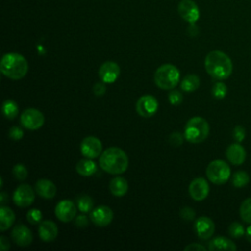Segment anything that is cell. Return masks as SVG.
Listing matches in <instances>:
<instances>
[{
	"instance_id": "6da1fadb",
	"label": "cell",
	"mask_w": 251,
	"mask_h": 251,
	"mask_svg": "<svg viewBox=\"0 0 251 251\" xmlns=\"http://www.w3.org/2000/svg\"><path fill=\"white\" fill-rule=\"evenodd\" d=\"M205 69L213 78L222 80L231 75L232 62L226 53L214 50L209 52L205 58Z\"/></svg>"
},
{
	"instance_id": "7a4b0ae2",
	"label": "cell",
	"mask_w": 251,
	"mask_h": 251,
	"mask_svg": "<svg viewBox=\"0 0 251 251\" xmlns=\"http://www.w3.org/2000/svg\"><path fill=\"white\" fill-rule=\"evenodd\" d=\"M99 165L103 171L112 175H119L127 169L128 158L123 149L109 147L100 155Z\"/></svg>"
},
{
	"instance_id": "3957f363",
	"label": "cell",
	"mask_w": 251,
	"mask_h": 251,
	"mask_svg": "<svg viewBox=\"0 0 251 251\" xmlns=\"http://www.w3.org/2000/svg\"><path fill=\"white\" fill-rule=\"evenodd\" d=\"M2 74L11 79L23 78L28 70V64L19 53H7L2 57L0 64Z\"/></svg>"
},
{
	"instance_id": "277c9868",
	"label": "cell",
	"mask_w": 251,
	"mask_h": 251,
	"mask_svg": "<svg viewBox=\"0 0 251 251\" xmlns=\"http://www.w3.org/2000/svg\"><path fill=\"white\" fill-rule=\"evenodd\" d=\"M209 131V124L204 118L193 117L185 125L184 138L191 143H200L208 137Z\"/></svg>"
},
{
	"instance_id": "5b68a950",
	"label": "cell",
	"mask_w": 251,
	"mask_h": 251,
	"mask_svg": "<svg viewBox=\"0 0 251 251\" xmlns=\"http://www.w3.org/2000/svg\"><path fill=\"white\" fill-rule=\"evenodd\" d=\"M180 74L178 69L172 64H165L160 66L154 75V81L156 85L165 90L173 89L179 82Z\"/></svg>"
},
{
	"instance_id": "8992f818",
	"label": "cell",
	"mask_w": 251,
	"mask_h": 251,
	"mask_svg": "<svg viewBox=\"0 0 251 251\" xmlns=\"http://www.w3.org/2000/svg\"><path fill=\"white\" fill-rule=\"evenodd\" d=\"M230 168L224 160H214L206 169L208 179L215 184L226 183L230 177Z\"/></svg>"
},
{
	"instance_id": "52a82bcc",
	"label": "cell",
	"mask_w": 251,
	"mask_h": 251,
	"mask_svg": "<svg viewBox=\"0 0 251 251\" xmlns=\"http://www.w3.org/2000/svg\"><path fill=\"white\" fill-rule=\"evenodd\" d=\"M21 124L26 129L35 130L43 126L44 116L39 110L34 108H28L22 113Z\"/></svg>"
},
{
	"instance_id": "ba28073f",
	"label": "cell",
	"mask_w": 251,
	"mask_h": 251,
	"mask_svg": "<svg viewBox=\"0 0 251 251\" xmlns=\"http://www.w3.org/2000/svg\"><path fill=\"white\" fill-rule=\"evenodd\" d=\"M35 194L31 186L28 184H21L19 185L13 194L14 203L22 208L28 207L34 201Z\"/></svg>"
},
{
	"instance_id": "9c48e42d",
	"label": "cell",
	"mask_w": 251,
	"mask_h": 251,
	"mask_svg": "<svg viewBox=\"0 0 251 251\" xmlns=\"http://www.w3.org/2000/svg\"><path fill=\"white\" fill-rule=\"evenodd\" d=\"M158 107V101L152 95H143L136 102V112L143 118H150L155 115Z\"/></svg>"
},
{
	"instance_id": "30bf717a",
	"label": "cell",
	"mask_w": 251,
	"mask_h": 251,
	"mask_svg": "<svg viewBox=\"0 0 251 251\" xmlns=\"http://www.w3.org/2000/svg\"><path fill=\"white\" fill-rule=\"evenodd\" d=\"M80 152L85 158L95 159L102 153V142L95 136H87L80 143Z\"/></svg>"
},
{
	"instance_id": "8fae6325",
	"label": "cell",
	"mask_w": 251,
	"mask_h": 251,
	"mask_svg": "<svg viewBox=\"0 0 251 251\" xmlns=\"http://www.w3.org/2000/svg\"><path fill=\"white\" fill-rule=\"evenodd\" d=\"M114 214L110 207L108 206H98L90 212L89 218L91 222L96 225L97 226H108L113 220Z\"/></svg>"
},
{
	"instance_id": "7c38bea8",
	"label": "cell",
	"mask_w": 251,
	"mask_h": 251,
	"mask_svg": "<svg viewBox=\"0 0 251 251\" xmlns=\"http://www.w3.org/2000/svg\"><path fill=\"white\" fill-rule=\"evenodd\" d=\"M177 11L179 16L189 24H194L199 19V9L192 0H181L178 4Z\"/></svg>"
},
{
	"instance_id": "4fadbf2b",
	"label": "cell",
	"mask_w": 251,
	"mask_h": 251,
	"mask_svg": "<svg viewBox=\"0 0 251 251\" xmlns=\"http://www.w3.org/2000/svg\"><path fill=\"white\" fill-rule=\"evenodd\" d=\"M210 191L209 183L204 177H196L194 178L188 187L189 195L195 201H202L204 200Z\"/></svg>"
},
{
	"instance_id": "5bb4252c",
	"label": "cell",
	"mask_w": 251,
	"mask_h": 251,
	"mask_svg": "<svg viewBox=\"0 0 251 251\" xmlns=\"http://www.w3.org/2000/svg\"><path fill=\"white\" fill-rule=\"evenodd\" d=\"M55 215L61 222H71L75 218L76 206L71 200H62L55 207Z\"/></svg>"
},
{
	"instance_id": "9a60e30c",
	"label": "cell",
	"mask_w": 251,
	"mask_h": 251,
	"mask_svg": "<svg viewBox=\"0 0 251 251\" xmlns=\"http://www.w3.org/2000/svg\"><path fill=\"white\" fill-rule=\"evenodd\" d=\"M194 229L200 239L206 240L212 237L215 232V224L208 217H199L194 223Z\"/></svg>"
},
{
	"instance_id": "2e32d148",
	"label": "cell",
	"mask_w": 251,
	"mask_h": 251,
	"mask_svg": "<svg viewBox=\"0 0 251 251\" xmlns=\"http://www.w3.org/2000/svg\"><path fill=\"white\" fill-rule=\"evenodd\" d=\"M99 77L105 83H113L120 75V67L117 63L107 61L103 63L98 71Z\"/></svg>"
},
{
	"instance_id": "e0dca14e",
	"label": "cell",
	"mask_w": 251,
	"mask_h": 251,
	"mask_svg": "<svg viewBox=\"0 0 251 251\" xmlns=\"http://www.w3.org/2000/svg\"><path fill=\"white\" fill-rule=\"evenodd\" d=\"M11 235L14 242L22 247L28 246L32 241V233L30 229L24 225L16 226L13 228Z\"/></svg>"
},
{
	"instance_id": "ac0fdd59",
	"label": "cell",
	"mask_w": 251,
	"mask_h": 251,
	"mask_svg": "<svg viewBox=\"0 0 251 251\" xmlns=\"http://www.w3.org/2000/svg\"><path fill=\"white\" fill-rule=\"evenodd\" d=\"M226 156L227 160L233 165H241L246 158V151L239 142L230 144L226 151Z\"/></svg>"
},
{
	"instance_id": "d6986e66",
	"label": "cell",
	"mask_w": 251,
	"mask_h": 251,
	"mask_svg": "<svg viewBox=\"0 0 251 251\" xmlns=\"http://www.w3.org/2000/svg\"><path fill=\"white\" fill-rule=\"evenodd\" d=\"M39 237L45 242L53 241L58 235L57 225L49 220L42 221L38 227Z\"/></svg>"
},
{
	"instance_id": "ffe728a7",
	"label": "cell",
	"mask_w": 251,
	"mask_h": 251,
	"mask_svg": "<svg viewBox=\"0 0 251 251\" xmlns=\"http://www.w3.org/2000/svg\"><path fill=\"white\" fill-rule=\"evenodd\" d=\"M35 191L36 193L44 198V199H51L56 194V185L49 179L41 178L38 179L35 183Z\"/></svg>"
},
{
	"instance_id": "44dd1931",
	"label": "cell",
	"mask_w": 251,
	"mask_h": 251,
	"mask_svg": "<svg viewBox=\"0 0 251 251\" xmlns=\"http://www.w3.org/2000/svg\"><path fill=\"white\" fill-rule=\"evenodd\" d=\"M208 249L211 251L215 250H236V245L228 238L224 236H218L213 238L208 245Z\"/></svg>"
},
{
	"instance_id": "7402d4cb",
	"label": "cell",
	"mask_w": 251,
	"mask_h": 251,
	"mask_svg": "<svg viewBox=\"0 0 251 251\" xmlns=\"http://www.w3.org/2000/svg\"><path fill=\"white\" fill-rule=\"evenodd\" d=\"M109 188H110L111 193L114 196L122 197L127 192L128 184H127V181L126 180V178H124L122 176H117V177H114L110 181Z\"/></svg>"
},
{
	"instance_id": "603a6c76",
	"label": "cell",
	"mask_w": 251,
	"mask_h": 251,
	"mask_svg": "<svg viewBox=\"0 0 251 251\" xmlns=\"http://www.w3.org/2000/svg\"><path fill=\"white\" fill-rule=\"evenodd\" d=\"M15 222V214L12 209L4 205L0 208V230L5 231L13 226Z\"/></svg>"
},
{
	"instance_id": "cb8c5ba5",
	"label": "cell",
	"mask_w": 251,
	"mask_h": 251,
	"mask_svg": "<svg viewBox=\"0 0 251 251\" xmlns=\"http://www.w3.org/2000/svg\"><path fill=\"white\" fill-rule=\"evenodd\" d=\"M75 170L78 173V175H80L82 176H90L96 172L97 167H96L95 162L92 161V159L85 158V159L80 160L76 164Z\"/></svg>"
},
{
	"instance_id": "d4e9b609",
	"label": "cell",
	"mask_w": 251,
	"mask_h": 251,
	"mask_svg": "<svg viewBox=\"0 0 251 251\" xmlns=\"http://www.w3.org/2000/svg\"><path fill=\"white\" fill-rule=\"evenodd\" d=\"M200 85V79L196 75H187L182 78L180 87L185 92H192L196 90Z\"/></svg>"
},
{
	"instance_id": "484cf974",
	"label": "cell",
	"mask_w": 251,
	"mask_h": 251,
	"mask_svg": "<svg viewBox=\"0 0 251 251\" xmlns=\"http://www.w3.org/2000/svg\"><path fill=\"white\" fill-rule=\"evenodd\" d=\"M2 112H3V115L7 119L13 120L18 115V112H19V108H18L17 103L14 100H11V99L5 100L3 102V105H2Z\"/></svg>"
},
{
	"instance_id": "4316f807",
	"label": "cell",
	"mask_w": 251,
	"mask_h": 251,
	"mask_svg": "<svg viewBox=\"0 0 251 251\" xmlns=\"http://www.w3.org/2000/svg\"><path fill=\"white\" fill-rule=\"evenodd\" d=\"M231 182L234 187H243L249 182V175L245 171H237L232 175Z\"/></svg>"
},
{
	"instance_id": "83f0119b",
	"label": "cell",
	"mask_w": 251,
	"mask_h": 251,
	"mask_svg": "<svg viewBox=\"0 0 251 251\" xmlns=\"http://www.w3.org/2000/svg\"><path fill=\"white\" fill-rule=\"evenodd\" d=\"M77 207L80 212L88 213L91 212L93 209V200L88 195H81L76 200Z\"/></svg>"
},
{
	"instance_id": "f1b7e54d",
	"label": "cell",
	"mask_w": 251,
	"mask_h": 251,
	"mask_svg": "<svg viewBox=\"0 0 251 251\" xmlns=\"http://www.w3.org/2000/svg\"><path fill=\"white\" fill-rule=\"evenodd\" d=\"M239 214L241 219L247 223L251 224V197L245 199L239 208Z\"/></svg>"
},
{
	"instance_id": "f546056e",
	"label": "cell",
	"mask_w": 251,
	"mask_h": 251,
	"mask_svg": "<svg viewBox=\"0 0 251 251\" xmlns=\"http://www.w3.org/2000/svg\"><path fill=\"white\" fill-rule=\"evenodd\" d=\"M228 234L231 237L239 238L245 234V229L241 224L234 222V223L230 224L228 226Z\"/></svg>"
},
{
	"instance_id": "4dcf8cb0",
	"label": "cell",
	"mask_w": 251,
	"mask_h": 251,
	"mask_svg": "<svg viewBox=\"0 0 251 251\" xmlns=\"http://www.w3.org/2000/svg\"><path fill=\"white\" fill-rule=\"evenodd\" d=\"M227 92L226 85L224 82H216L212 88V94L217 99H223Z\"/></svg>"
},
{
	"instance_id": "1f68e13d",
	"label": "cell",
	"mask_w": 251,
	"mask_h": 251,
	"mask_svg": "<svg viewBox=\"0 0 251 251\" xmlns=\"http://www.w3.org/2000/svg\"><path fill=\"white\" fill-rule=\"evenodd\" d=\"M26 220L31 225H37L41 223L42 220V214L41 211L38 209H31L26 214Z\"/></svg>"
},
{
	"instance_id": "d6a6232c",
	"label": "cell",
	"mask_w": 251,
	"mask_h": 251,
	"mask_svg": "<svg viewBox=\"0 0 251 251\" xmlns=\"http://www.w3.org/2000/svg\"><path fill=\"white\" fill-rule=\"evenodd\" d=\"M13 175L19 180H24L27 176V170L23 164H17L13 168Z\"/></svg>"
},
{
	"instance_id": "836d02e7",
	"label": "cell",
	"mask_w": 251,
	"mask_h": 251,
	"mask_svg": "<svg viewBox=\"0 0 251 251\" xmlns=\"http://www.w3.org/2000/svg\"><path fill=\"white\" fill-rule=\"evenodd\" d=\"M179 215L184 221H192L195 218V211L190 207H183L180 209Z\"/></svg>"
},
{
	"instance_id": "e575fe53",
	"label": "cell",
	"mask_w": 251,
	"mask_h": 251,
	"mask_svg": "<svg viewBox=\"0 0 251 251\" xmlns=\"http://www.w3.org/2000/svg\"><path fill=\"white\" fill-rule=\"evenodd\" d=\"M169 101L172 105H179L182 102V95L177 90H173L169 93Z\"/></svg>"
},
{
	"instance_id": "d590c367",
	"label": "cell",
	"mask_w": 251,
	"mask_h": 251,
	"mask_svg": "<svg viewBox=\"0 0 251 251\" xmlns=\"http://www.w3.org/2000/svg\"><path fill=\"white\" fill-rule=\"evenodd\" d=\"M232 136L236 142H241L245 138V129L241 126H236L232 130Z\"/></svg>"
},
{
	"instance_id": "8d00e7d4",
	"label": "cell",
	"mask_w": 251,
	"mask_h": 251,
	"mask_svg": "<svg viewBox=\"0 0 251 251\" xmlns=\"http://www.w3.org/2000/svg\"><path fill=\"white\" fill-rule=\"evenodd\" d=\"M9 136L14 140H20L24 136V131L20 126H13L9 130Z\"/></svg>"
},
{
	"instance_id": "74e56055",
	"label": "cell",
	"mask_w": 251,
	"mask_h": 251,
	"mask_svg": "<svg viewBox=\"0 0 251 251\" xmlns=\"http://www.w3.org/2000/svg\"><path fill=\"white\" fill-rule=\"evenodd\" d=\"M169 141L172 145L174 146H179L182 144L183 142V136L182 134H180L179 132H174L170 135L169 137Z\"/></svg>"
},
{
	"instance_id": "f35d334b",
	"label": "cell",
	"mask_w": 251,
	"mask_h": 251,
	"mask_svg": "<svg viewBox=\"0 0 251 251\" xmlns=\"http://www.w3.org/2000/svg\"><path fill=\"white\" fill-rule=\"evenodd\" d=\"M105 82H97L93 86V92L96 96H102L106 92V85L104 84Z\"/></svg>"
},
{
	"instance_id": "ab89813d",
	"label": "cell",
	"mask_w": 251,
	"mask_h": 251,
	"mask_svg": "<svg viewBox=\"0 0 251 251\" xmlns=\"http://www.w3.org/2000/svg\"><path fill=\"white\" fill-rule=\"evenodd\" d=\"M75 226L77 227L83 228V227H85L88 225V219L84 215H78L77 217H75Z\"/></svg>"
},
{
	"instance_id": "60d3db41",
	"label": "cell",
	"mask_w": 251,
	"mask_h": 251,
	"mask_svg": "<svg viewBox=\"0 0 251 251\" xmlns=\"http://www.w3.org/2000/svg\"><path fill=\"white\" fill-rule=\"evenodd\" d=\"M205 250H206V247L198 243H191L184 248V251H205Z\"/></svg>"
},
{
	"instance_id": "b9f144b4",
	"label": "cell",
	"mask_w": 251,
	"mask_h": 251,
	"mask_svg": "<svg viewBox=\"0 0 251 251\" xmlns=\"http://www.w3.org/2000/svg\"><path fill=\"white\" fill-rule=\"evenodd\" d=\"M0 248L2 251H6L10 248V243L7 237H5L4 235H2L0 237Z\"/></svg>"
},
{
	"instance_id": "7bdbcfd3",
	"label": "cell",
	"mask_w": 251,
	"mask_h": 251,
	"mask_svg": "<svg viewBox=\"0 0 251 251\" xmlns=\"http://www.w3.org/2000/svg\"><path fill=\"white\" fill-rule=\"evenodd\" d=\"M8 199V195H7V193H5V192H1L0 193V201H1V203H2V205H4L5 204V202H6V200Z\"/></svg>"
},
{
	"instance_id": "ee69618b",
	"label": "cell",
	"mask_w": 251,
	"mask_h": 251,
	"mask_svg": "<svg viewBox=\"0 0 251 251\" xmlns=\"http://www.w3.org/2000/svg\"><path fill=\"white\" fill-rule=\"evenodd\" d=\"M245 235H246V238L247 240L251 243V226L247 227V229L245 230Z\"/></svg>"
}]
</instances>
